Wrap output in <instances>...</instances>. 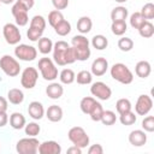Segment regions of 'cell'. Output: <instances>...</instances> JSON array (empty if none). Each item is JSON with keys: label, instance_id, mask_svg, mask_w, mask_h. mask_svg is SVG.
Here are the masks:
<instances>
[{"label": "cell", "instance_id": "1", "mask_svg": "<svg viewBox=\"0 0 154 154\" xmlns=\"http://www.w3.org/2000/svg\"><path fill=\"white\" fill-rule=\"evenodd\" d=\"M53 61L59 66H65L69 64H73L76 61L75 52L72 46H70L66 41H57L53 45Z\"/></svg>", "mask_w": 154, "mask_h": 154}, {"label": "cell", "instance_id": "2", "mask_svg": "<svg viewBox=\"0 0 154 154\" xmlns=\"http://www.w3.org/2000/svg\"><path fill=\"white\" fill-rule=\"evenodd\" d=\"M71 45H72V48H73V52H75V57H76V60L78 61H85L89 59L91 52H90V42L89 40L84 36V35H75L72 38H71Z\"/></svg>", "mask_w": 154, "mask_h": 154}, {"label": "cell", "instance_id": "3", "mask_svg": "<svg viewBox=\"0 0 154 154\" xmlns=\"http://www.w3.org/2000/svg\"><path fill=\"white\" fill-rule=\"evenodd\" d=\"M111 77L113 79H116L117 82L122 83V84H130L134 81V73L131 72V70L123 63H116L112 65L111 70H109Z\"/></svg>", "mask_w": 154, "mask_h": 154}, {"label": "cell", "instance_id": "4", "mask_svg": "<svg viewBox=\"0 0 154 154\" xmlns=\"http://www.w3.org/2000/svg\"><path fill=\"white\" fill-rule=\"evenodd\" d=\"M45 29H46V19L42 16L36 14L30 19V25L26 31V36L30 41L37 42L38 38L42 37Z\"/></svg>", "mask_w": 154, "mask_h": 154}, {"label": "cell", "instance_id": "5", "mask_svg": "<svg viewBox=\"0 0 154 154\" xmlns=\"http://www.w3.org/2000/svg\"><path fill=\"white\" fill-rule=\"evenodd\" d=\"M38 71L41 72V76L46 81H54L58 77V67L55 66V63L53 59L43 57L38 60L37 64Z\"/></svg>", "mask_w": 154, "mask_h": 154}, {"label": "cell", "instance_id": "6", "mask_svg": "<svg viewBox=\"0 0 154 154\" xmlns=\"http://www.w3.org/2000/svg\"><path fill=\"white\" fill-rule=\"evenodd\" d=\"M67 137L73 146H77L82 149L87 148L89 146L90 138H89L87 131L82 126H72L67 132Z\"/></svg>", "mask_w": 154, "mask_h": 154}, {"label": "cell", "instance_id": "7", "mask_svg": "<svg viewBox=\"0 0 154 154\" xmlns=\"http://www.w3.org/2000/svg\"><path fill=\"white\" fill-rule=\"evenodd\" d=\"M0 69L8 77H16L20 72V65L18 60L10 54H5L0 58Z\"/></svg>", "mask_w": 154, "mask_h": 154}, {"label": "cell", "instance_id": "8", "mask_svg": "<svg viewBox=\"0 0 154 154\" xmlns=\"http://www.w3.org/2000/svg\"><path fill=\"white\" fill-rule=\"evenodd\" d=\"M40 142L36 137H24L20 138L16 144V150L19 154H36L38 149Z\"/></svg>", "mask_w": 154, "mask_h": 154}, {"label": "cell", "instance_id": "9", "mask_svg": "<svg viewBox=\"0 0 154 154\" xmlns=\"http://www.w3.org/2000/svg\"><path fill=\"white\" fill-rule=\"evenodd\" d=\"M2 35H4L5 41L8 45H12V46L18 45L19 41L22 40V35H20L19 28H18L17 24H13V23H6L4 25V28H2Z\"/></svg>", "mask_w": 154, "mask_h": 154}, {"label": "cell", "instance_id": "10", "mask_svg": "<svg viewBox=\"0 0 154 154\" xmlns=\"http://www.w3.org/2000/svg\"><path fill=\"white\" fill-rule=\"evenodd\" d=\"M37 79H38V71H37L36 67L29 66V67H25L22 71V75H20V84H22L23 88H25V89H32L36 85Z\"/></svg>", "mask_w": 154, "mask_h": 154}, {"label": "cell", "instance_id": "11", "mask_svg": "<svg viewBox=\"0 0 154 154\" xmlns=\"http://www.w3.org/2000/svg\"><path fill=\"white\" fill-rule=\"evenodd\" d=\"M14 55L19 60L23 61H32L37 57V49L34 46H29L25 43L17 45L14 48Z\"/></svg>", "mask_w": 154, "mask_h": 154}, {"label": "cell", "instance_id": "12", "mask_svg": "<svg viewBox=\"0 0 154 154\" xmlns=\"http://www.w3.org/2000/svg\"><path fill=\"white\" fill-rule=\"evenodd\" d=\"M90 93L94 97H96L99 100H102V101L109 100V97L112 96V89L106 83H103L101 81L95 82V83L91 84Z\"/></svg>", "mask_w": 154, "mask_h": 154}, {"label": "cell", "instance_id": "13", "mask_svg": "<svg viewBox=\"0 0 154 154\" xmlns=\"http://www.w3.org/2000/svg\"><path fill=\"white\" fill-rule=\"evenodd\" d=\"M11 13L14 17V22L18 26H25L29 23V16H28V10L20 5L18 1H16L12 5Z\"/></svg>", "mask_w": 154, "mask_h": 154}, {"label": "cell", "instance_id": "14", "mask_svg": "<svg viewBox=\"0 0 154 154\" xmlns=\"http://www.w3.org/2000/svg\"><path fill=\"white\" fill-rule=\"evenodd\" d=\"M153 107V100L149 95L142 94L137 97V101L135 103V112L138 116H147Z\"/></svg>", "mask_w": 154, "mask_h": 154}, {"label": "cell", "instance_id": "15", "mask_svg": "<svg viewBox=\"0 0 154 154\" xmlns=\"http://www.w3.org/2000/svg\"><path fill=\"white\" fill-rule=\"evenodd\" d=\"M90 72L93 76H96V77H101L103 76L107 70H108V61L106 58L103 57H99L96 58L93 63H91V67H90Z\"/></svg>", "mask_w": 154, "mask_h": 154}, {"label": "cell", "instance_id": "16", "mask_svg": "<svg viewBox=\"0 0 154 154\" xmlns=\"http://www.w3.org/2000/svg\"><path fill=\"white\" fill-rule=\"evenodd\" d=\"M37 152L40 154H60L61 147L55 141H43L42 143H40Z\"/></svg>", "mask_w": 154, "mask_h": 154}, {"label": "cell", "instance_id": "17", "mask_svg": "<svg viewBox=\"0 0 154 154\" xmlns=\"http://www.w3.org/2000/svg\"><path fill=\"white\" fill-rule=\"evenodd\" d=\"M129 142L134 147H142L147 143V134L144 130H132L129 134Z\"/></svg>", "mask_w": 154, "mask_h": 154}, {"label": "cell", "instance_id": "18", "mask_svg": "<svg viewBox=\"0 0 154 154\" xmlns=\"http://www.w3.org/2000/svg\"><path fill=\"white\" fill-rule=\"evenodd\" d=\"M45 107L38 101H31L28 106V113L34 120H40L45 116Z\"/></svg>", "mask_w": 154, "mask_h": 154}, {"label": "cell", "instance_id": "19", "mask_svg": "<svg viewBox=\"0 0 154 154\" xmlns=\"http://www.w3.org/2000/svg\"><path fill=\"white\" fill-rule=\"evenodd\" d=\"M64 94V88L60 83H57V82H52L51 84L47 85L46 88V95L52 99V100H58L63 96Z\"/></svg>", "mask_w": 154, "mask_h": 154}, {"label": "cell", "instance_id": "20", "mask_svg": "<svg viewBox=\"0 0 154 154\" xmlns=\"http://www.w3.org/2000/svg\"><path fill=\"white\" fill-rule=\"evenodd\" d=\"M47 119L49 122H53V123H58L63 119V108L58 105H52L47 108V111L45 112Z\"/></svg>", "mask_w": 154, "mask_h": 154}, {"label": "cell", "instance_id": "21", "mask_svg": "<svg viewBox=\"0 0 154 154\" xmlns=\"http://www.w3.org/2000/svg\"><path fill=\"white\" fill-rule=\"evenodd\" d=\"M8 120H10L11 128L14 129V130H20V129H23V128L25 126V124H26V119H25V117H24L20 112H13V113L10 116Z\"/></svg>", "mask_w": 154, "mask_h": 154}, {"label": "cell", "instance_id": "22", "mask_svg": "<svg viewBox=\"0 0 154 154\" xmlns=\"http://www.w3.org/2000/svg\"><path fill=\"white\" fill-rule=\"evenodd\" d=\"M152 72V66L147 60H140L135 66V73L140 78H147Z\"/></svg>", "mask_w": 154, "mask_h": 154}, {"label": "cell", "instance_id": "23", "mask_svg": "<svg viewBox=\"0 0 154 154\" xmlns=\"http://www.w3.org/2000/svg\"><path fill=\"white\" fill-rule=\"evenodd\" d=\"M7 101L12 105H20L24 101V93L18 88H12L7 91Z\"/></svg>", "mask_w": 154, "mask_h": 154}, {"label": "cell", "instance_id": "24", "mask_svg": "<svg viewBox=\"0 0 154 154\" xmlns=\"http://www.w3.org/2000/svg\"><path fill=\"white\" fill-rule=\"evenodd\" d=\"M93 28V20L90 19V17L88 16H82L78 20H77V30L84 35V34H88Z\"/></svg>", "mask_w": 154, "mask_h": 154}, {"label": "cell", "instance_id": "25", "mask_svg": "<svg viewBox=\"0 0 154 154\" xmlns=\"http://www.w3.org/2000/svg\"><path fill=\"white\" fill-rule=\"evenodd\" d=\"M129 16V11L125 6H117L111 11V19L112 22L125 20Z\"/></svg>", "mask_w": 154, "mask_h": 154}, {"label": "cell", "instance_id": "26", "mask_svg": "<svg viewBox=\"0 0 154 154\" xmlns=\"http://www.w3.org/2000/svg\"><path fill=\"white\" fill-rule=\"evenodd\" d=\"M53 42L51 38L48 37H41L38 38L37 41V48H38V52L41 54H49L52 51H53Z\"/></svg>", "mask_w": 154, "mask_h": 154}, {"label": "cell", "instance_id": "27", "mask_svg": "<svg viewBox=\"0 0 154 154\" xmlns=\"http://www.w3.org/2000/svg\"><path fill=\"white\" fill-rule=\"evenodd\" d=\"M91 46H93L95 49H97V51H102V49L107 48V46H108V40H107L106 36H103V35H101V34L95 35V36H93V38H91Z\"/></svg>", "mask_w": 154, "mask_h": 154}, {"label": "cell", "instance_id": "28", "mask_svg": "<svg viewBox=\"0 0 154 154\" xmlns=\"http://www.w3.org/2000/svg\"><path fill=\"white\" fill-rule=\"evenodd\" d=\"M111 30L113 35L116 36H123L126 30H128V24L125 20H118V22H112L111 24Z\"/></svg>", "mask_w": 154, "mask_h": 154}, {"label": "cell", "instance_id": "29", "mask_svg": "<svg viewBox=\"0 0 154 154\" xmlns=\"http://www.w3.org/2000/svg\"><path fill=\"white\" fill-rule=\"evenodd\" d=\"M54 31L59 36H66L71 32V23L67 22L66 19H63L60 23H58L54 26Z\"/></svg>", "mask_w": 154, "mask_h": 154}, {"label": "cell", "instance_id": "30", "mask_svg": "<svg viewBox=\"0 0 154 154\" xmlns=\"http://www.w3.org/2000/svg\"><path fill=\"white\" fill-rule=\"evenodd\" d=\"M137 30H138V34L144 38H149L154 35V25L149 20H146Z\"/></svg>", "mask_w": 154, "mask_h": 154}, {"label": "cell", "instance_id": "31", "mask_svg": "<svg viewBox=\"0 0 154 154\" xmlns=\"http://www.w3.org/2000/svg\"><path fill=\"white\" fill-rule=\"evenodd\" d=\"M75 78H76V73L71 69H64L59 73V79L63 84H71L75 82Z\"/></svg>", "mask_w": 154, "mask_h": 154}, {"label": "cell", "instance_id": "32", "mask_svg": "<svg viewBox=\"0 0 154 154\" xmlns=\"http://www.w3.org/2000/svg\"><path fill=\"white\" fill-rule=\"evenodd\" d=\"M75 81H77V83L81 84V85L90 84L91 81H93V75H91V72L88 71V70H82V71H79V72L77 73Z\"/></svg>", "mask_w": 154, "mask_h": 154}, {"label": "cell", "instance_id": "33", "mask_svg": "<svg viewBox=\"0 0 154 154\" xmlns=\"http://www.w3.org/2000/svg\"><path fill=\"white\" fill-rule=\"evenodd\" d=\"M95 102H96V99L94 96H84L79 102V108L84 114H89V112Z\"/></svg>", "mask_w": 154, "mask_h": 154}, {"label": "cell", "instance_id": "34", "mask_svg": "<svg viewBox=\"0 0 154 154\" xmlns=\"http://www.w3.org/2000/svg\"><path fill=\"white\" fill-rule=\"evenodd\" d=\"M136 120H137V117L132 111H129V112L119 114V122L125 126H130V125L135 124Z\"/></svg>", "mask_w": 154, "mask_h": 154}, {"label": "cell", "instance_id": "35", "mask_svg": "<svg viewBox=\"0 0 154 154\" xmlns=\"http://www.w3.org/2000/svg\"><path fill=\"white\" fill-rule=\"evenodd\" d=\"M100 122H101L103 125H106V126L113 125V124L117 122V116H116V113H114L113 111H109V109L105 111V109H103Z\"/></svg>", "mask_w": 154, "mask_h": 154}, {"label": "cell", "instance_id": "36", "mask_svg": "<svg viewBox=\"0 0 154 154\" xmlns=\"http://www.w3.org/2000/svg\"><path fill=\"white\" fill-rule=\"evenodd\" d=\"M131 108H132V105H131L130 100L129 99H125V97L119 99L117 101V103H116V109H117V112L119 114L125 113V112H129V111H131Z\"/></svg>", "mask_w": 154, "mask_h": 154}, {"label": "cell", "instance_id": "37", "mask_svg": "<svg viewBox=\"0 0 154 154\" xmlns=\"http://www.w3.org/2000/svg\"><path fill=\"white\" fill-rule=\"evenodd\" d=\"M118 48L122 52H130L134 48V41L130 37L123 36L118 40Z\"/></svg>", "mask_w": 154, "mask_h": 154}, {"label": "cell", "instance_id": "38", "mask_svg": "<svg viewBox=\"0 0 154 154\" xmlns=\"http://www.w3.org/2000/svg\"><path fill=\"white\" fill-rule=\"evenodd\" d=\"M102 112H103L102 105L96 101V102L94 103V106L91 107V109H90V112H89V116H90L91 120H94V122H100L101 116H102Z\"/></svg>", "mask_w": 154, "mask_h": 154}, {"label": "cell", "instance_id": "39", "mask_svg": "<svg viewBox=\"0 0 154 154\" xmlns=\"http://www.w3.org/2000/svg\"><path fill=\"white\" fill-rule=\"evenodd\" d=\"M24 130H25V135L31 136V137H36L41 131V126L36 122H30V123L25 124Z\"/></svg>", "mask_w": 154, "mask_h": 154}, {"label": "cell", "instance_id": "40", "mask_svg": "<svg viewBox=\"0 0 154 154\" xmlns=\"http://www.w3.org/2000/svg\"><path fill=\"white\" fill-rule=\"evenodd\" d=\"M140 12H141L142 17H143L146 20L153 19V18H154V4H152V2L144 4V5L142 6V8H141Z\"/></svg>", "mask_w": 154, "mask_h": 154}, {"label": "cell", "instance_id": "41", "mask_svg": "<svg viewBox=\"0 0 154 154\" xmlns=\"http://www.w3.org/2000/svg\"><path fill=\"white\" fill-rule=\"evenodd\" d=\"M63 19H64V16H63V13H61L59 10H53V11H51V12L48 13V23H49V25L53 26V28H54L58 23H60Z\"/></svg>", "mask_w": 154, "mask_h": 154}, {"label": "cell", "instance_id": "42", "mask_svg": "<svg viewBox=\"0 0 154 154\" xmlns=\"http://www.w3.org/2000/svg\"><path fill=\"white\" fill-rule=\"evenodd\" d=\"M130 25L134 28V29H138L144 22H146V19L142 17V14H141V12H134L131 16H130Z\"/></svg>", "mask_w": 154, "mask_h": 154}, {"label": "cell", "instance_id": "43", "mask_svg": "<svg viewBox=\"0 0 154 154\" xmlns=\"http://www.w3.org/2000/svg\"><path fill=\"white\" fill-rule=\"evenodd\" d=\"M142 129L146 132H153L154 131V117L153 116H147L142 120Z\"/></svg>", "mask_w": 154, "mask_h": 154}, {"label": "cell", "instance_id": "44", "mask_svg": "<svg viewBox=\"0 0 154 154\" xmlns=\"http://www.w3.org/2000/svg\"><path fill=\"white\" fill-rule=\"evenodd\" d=\"M52 4L55 10H65L69 6V0H52Z\"/></svg>", "mask_w": 154, "mask_h": 154}, {"label": "cell", "instance_id": "45", "mask_svg": "<svg viewBox=\"0 0 154 154\" xmlns=\"http://www.w3.org/2000/svg\"><path fill=\"white\" fill-rule=\"evenodd\" d=\"M88 153H89V154H102V153H103V148H102L101 144L95 143V144H91V146L88 148Z\"/></svg>", "mask_w": 154, "mask_h": 154}, {"label": "cell", "instance_id": "46", "mask_svg": "<svg viewBox=\"0 0 154 154\" xmlns=\"http://www.w3.org/2000/svg\"><path fill=\"white\" fill-rule=\"evenodd\" d=\"M16 1H18L20 5H23L28 11L31 10L35 5V0H16Z\"/></svg>", "mask_w": 154, "mask_h": 154}, {"label": "cell", "instance_id": "47", "mask_svg": "<svg viewBox=\"0 0 154 154\" xmlns=\"http://www.w3.org/2000/svg\"><path fill=\"white\" fill-rule=\"evenodd\" d=\"M8 123V116L6 112H0V128H4Z\"/></svg>", "mask_w": 154, "mask_h": 154}, {"label": "cell", "instance_id": "48", "mask_svg": "<svg viewBox=\"0 0 154 154\" xmlns=\"http://www.w3.org/2000/svg\"><path fill=\"white\" fill-rule=\"evenodd\" d=\"M8 107V101L4 96H0V112H6Z\"/></svg>", "mask_w": 154, "mask_h": 154}, {"label": "cell", "instance_id": "49", "mask_svg": "<svg viewBox=\"0 0 154 154\" xmlns=\"http://www.w3.org/2000/svg\"><path fill=\"white\" fill-rule=\"evenodd\" d=\"M67 153L69 154H81L82 153V148H79L77 146H72V147L67 148Z\"/></svg>", "mask_w": 154, "mask_h": 154}, {"label": "cell", "instance_id": "50", "mask_svg": "<svg viewBox=\"0 0 154 154\" xmlns=\"http://www.w3.org/2000/svg\"><path fill=\"white\" fill-rule=\"evenodd\" d=\"M16 0H0L1 4H5V5H10V4H13Z\"/></svg>", "mask_w": 154, "mask_h": 154}, {"label": "cell", "instance_id": "51", "mask_svg": "<svg viewBox=\"0 0 154 154\" xmlns=\"http://www.w3.org/2000/svg\"><path fill=\"white\" fill-rule=\"evenodd\" d=\"M114 1H117L118 4H124V2H126L128 0H114Z\"/></svg>", "mask_w": 154, "mask_h": 154}, {"label": "cell", "instance_id": "52", "mask_svg": "<svg viewBox=\"0 0 154 154\" xmlns=\"http://www.w3.org/2000/svg\"><path fill=\"white\" fill-rule=\"evenodd\" d=\"M0 5H1V2H0Z\"/></svg>", "mask_w": 154, "mask_h": 154}]
</instances>
